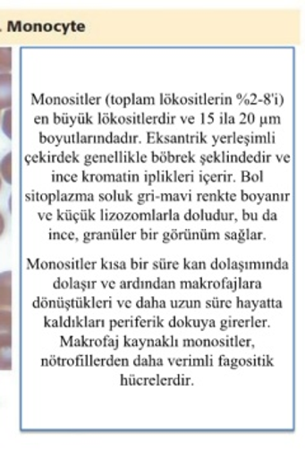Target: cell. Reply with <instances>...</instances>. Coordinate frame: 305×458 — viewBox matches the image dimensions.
<instances>
[{"mask_svg":"<svg viewBox=\"0 0 305 458\" xmlns=\"http://www.w3.org/2000/svg\"><path fill=\"white\" fill-rule=\"evenodd\" d=\"M4 229H5L4 216H3V214L0 213V237H2V234L4 233Z\"/></svg>","mask_w":305,"mask_h":458,"instance_id":"8992f818","label":"cell"},{"mask_svg":"<svg viewBox=\"0 0 305 458\" xmlns=\"http://www.w3.org/2000/svg\"><path fill=\"white\" fill-rule=\"evenodd\" d=\"M11 117V110L5 111V114H3L2 117V131L5 135H7L8 138H12Z\"/></svg>","mask_w":305,"mask_h":458,"instance_id":"5b68a950","label":"cell"},{"mask_svg":"<svg viewBox=\"0 0 305 458\" xmlns=\"http://www.w3.org/2000/svg\"><path fill=\"white\" fill-rule=\"evenodd\" d=\"M12 106V75L0 74V111L9 110Z\"/></svg>","mask_w":305,"mask_h":458,"instance_id":"6da1fadb","label":"cell"},{"mask_svg":"<svg viewBox=\"0 0 305 458\" xmlns=\"http://www.w3.org/2000/svg\"><path fill=\"white\" fill-rule=\"evenodd\" d=\"M11 164H12V155L8 153L7 156L3 158V161L0 162V174H2L3 179L7 181L8 183H11Z\"/></svg>","mask_w":305,"mask_h":458,"instance_id":"277c9868","label":"cell"},{"mask_svg":"<svg viewBox=\"0 0 305 458\" xmlns=\"http://www.w3.org/2000/svg\"><path fill=\"white\" fill-rule=\"evenodd\" d=\"M0 189H2V180H0Z\"/></svg>","mask_w":305,"mask_h":458,"instance_id":"52a82bcc","label":"cell"},{"mask_svg":"<svg viewBox=\"0 0 305 458\" xmlns=\"http://www.w3.org/2000/svg\"><path fill=\"white\" fill-rule=\"evenodd\" d=\"M12 69V49L0 47V74L9 73Z\"/></svg>","mask_w":305,"mask_h":458,"instance_id":"3957f363","label":"cell"},{"mask_svg":"<svg viewBox=\"0 0 305 458\" xmlns=\"http://www.w3.org/2000/svg\"><path fill=\"white\" fill-rule=\"evenodd\" d=\"M11 297V273L0 274V303H9Z\"/></svg>","mask_w":305,"mask_h":458,"instance_id":"7a4b0ae2","label":"cell"}]
</instances>
